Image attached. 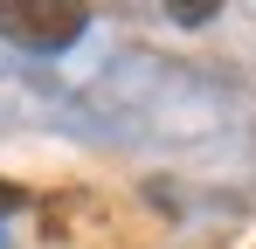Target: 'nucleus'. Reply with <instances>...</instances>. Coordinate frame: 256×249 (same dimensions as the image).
<instances>
[{
    "mask_svg": "<svg viewBox=\"0 0 256 249\" xmlns=\"http://www.w3.org/2000/svg\"><path fill=\"white\" fill-rule=\"evenodd\" d=\"M90 7L76 0H0V35L21 42V48H70L84 35Z\"/></svg>",
    "mask_w": 256,
    "mask_h": 249,
    "instance_id": "1",
    "label": "nucleus"
},
{
    "mask_svg": "<svg viewBox=\"0 0 256 249\" xmlns=\"http://www.w3.org/2000/svg\"><path fill=\"white\" fill-rule=\"evenodd\" d=\"M28 201V194H21V187H14V180H0V214H14V208Z\"/></svg>",
    "mask_w": 256,
    "mask_h": 249,
    "instance_id": "2",
    "label": "nucleus"
}]
</instances>
